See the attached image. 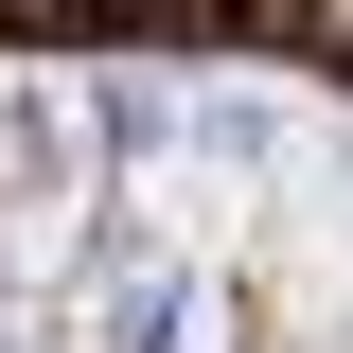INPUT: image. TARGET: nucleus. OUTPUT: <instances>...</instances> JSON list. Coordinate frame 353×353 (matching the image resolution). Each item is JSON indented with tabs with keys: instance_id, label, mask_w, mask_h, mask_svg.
I'll list each match as a JSON object with an SVG mask.
<instances>
[{
	"instance_id": "f257e3e1",
	"label": "nucleus",
	"mask_w": 353,
	"mask_h": 353,
	"mask_svg": "<svg viewBox=\"0 0 353 353\" xmlns=\"http://www.w3.org/2000/svg\"><path fill=\"white\" fill-rule=\"evenodd\" d=\"M0 53H18V0H0Z\"/></svg>"
}]
</instances>
